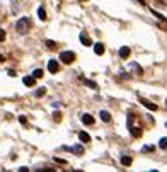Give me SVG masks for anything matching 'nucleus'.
<instances>
[{"instance_id": "1", "label": "nucleus", "mask_w": 167, "mask_h": 172, "mask_svg": "<svg viewBox=\"0 0 167 172\" xmlns=\"http://www.w3.org/2000/svg\"><path fill=\"white\" fill-rule=\"evenodd\" d=\"M16 29H17L19 34L29 33V29H31V19H29V17H20V19L16 22Z\"/></svg>"}, {"instance_id": "2", "label": "nucleus", "mask_w": 167, "mask_h": 172, "mask_svg": "<svg viewBox=\"0 0 167 172\" xmlns=\"http://www.w3.org/2000/svg\"><path fill=\"white\" fill-rule=\"evenodd\" d=\"M60 60H61L63 63L70 65V63L75 61V53L74 51H61V53H60Z\"/></svg>"}, {"instance_id": "3", "label": "nucleus", "mask_w": 167, "mask_h": 172, "mask_svg": "<svg viewBox=\"0 0 167 172\" xmlns=\"http://www.w3.org/2000/svg\"><path fill=\"white\" fill-rule=\"evenodd\" d=\"M48 70H50L51 73H56V72L60 70V63H58L56 60H50V61H48Z\"/></svg>"}, {"instance_id": "4", "label": "nucleus", "mask_w": 167, "mask_h": 172, "mask_svg": "<svg viewBox=\"0 0 167 172\" xmlns=\"http://www.w3.org/2000/svg\"><path fill=\"white\" fill-rule=\"evenodd\" d=\"M63 148L74 152L75 155H84V147H82V145H74V147H70V148H68V147H63Z\"/></svg>"}, {"instance_id": "5", "label": "nucleus", "mask_w": 167, "mask_h": 172, "mask_svg": "<svg viewBox=\"0 0 167 172\" xmlns=\"http://www.w3.org/2000/svg\"><path fill=\"white\" fill-rule=\"evenodd\" d=\"M140 102L147 107V109H150V111H157V104H153V102H150V101H147V99H143V97H140Z\"/></svg>"}, {"instance_id": "6", "label": "nucleus", "mask_w": 167, "mask_h": 172, "mask_svg": "<svg viewBox=\"0 0 167 172\" xmlns=\"http://www.w3.org/2000/svg\"><path fill=\"white\" fill-rule=\"evenodd\" d=\"M80 119H82V123L84 124H94V116H91V114H87V113H84V114L80 116Z\"/></svg>"}, {"instance_id": "7", "label": "nucleus", "mask_w": 167, "mask_h": 172, "mask_svg": "<svg viewBox=\"0 0 167 172\" xmlns=\"http://www.w3.org/2000/svg\"><path fill=\"white\" fill-rule=\"evenodd\" d=\"M78 39H80V43H82V44H85V46H91V44H92V39L89 38L85 33H80Z\"/></svg>"}, {"instance_id": "8", "label": "nucleus", "mask_w": 167, "mask_h": 172, "mask_svg": "<svg viewBox=\"0 0 167 172\" xmlns=\"http://www.w3.org/2000/svg\"><path fill=\"white\" fill-rule=\"evenodd\" d=\"M22 82H24V85H27V87H33L34 84H36V78L33 75H27V77H24L22 78Z\"/></svg>"}, {"instance_id": "9", "label": "nucleus", "mask_w": 167, "mask_h": 172, "mask_svg": "<svg viewBox=\"0 0 167 172\" xmlns=\"http://www.w3.org/2000/svg\"><path fill=\"white\" fill-rule=\"evenodd\" d=\"M99 118H101L104 123H109V121H111V114H109L108 111H104V109H102V111H99Z\"/></svg>"}, {"instance_id": "10", "label": "nucleus", "mask_w": 167, "mask_h": 172, "mask_svg": "<svg viewBox=\"0 0 167 172\" xmlns=\"http://www.w3.org/2000/svg\"><path fill=\"white\" fill-rule=\"evenodd\" d=\"M94 53H95V55H102V53H104V44H102V43L94 44Z\"/></svg>"}, {"instance_id": "11", "label": "nucleus", "mask_w": 167, "mask_h": 172, "mask_svg": "<svg viewBox=\"0 0 167 172\" xmlns=\"http://www.w3.org/2000/svg\"><path fill=\"white\" fill-rule=\"evenodd\" d=\"M78 138H80V141H84V143H89V141H91V135L85 133V131H80V133H78Z\"/></svg>"}, {"instance_id": "12", "label": "nucleus", "mask_w": 167, "mask_h": 172, "mask_svg": "<svg viewBox=\"0 0 167 172\" xmlns=\"http://www.w3.org/2000/svg\"><path fill=\"white\" fill-rule=\"evenodd\" d=\"M119 56L123 58V60H125V58H128V56H130V48H128V46H123V48L119 50Z\"/></svg>"}, {"instance_id": "13", "label": "nucleus", "mask_w": 167, "mask_h": 172, "mask_svg": "<svg viewBox=\"0 0 167 172\" xmlns=\"http://www.w3.org/2000/svg\"><path fill=\"white\" fill-rule=\"evenodd\" d=\"M131 162H133V158L128 157V155H123V157H121V164H123V165L128 167V165H131Z\"/></svg>"}, {"instance_id": "14", "label": "nucleus", "mask_w": 167, "mask_h": 172, "mask_svg": "<svg viewBox=\"0 0 167 172\" xmlns=\"http://www.w3.org/2000/svg\"><path fill=\"white\" fill-rule=\"evenodd\" d=\"M131 68H133V70H135V72L138 73V75H142V73H143V68H142V67H140L138 63H135V61L131 63Z\"/></svg>"}, {"instance_id": "15", "label": "nucleus", "mask_w": 167, "mask_h": 172, "mask_svg": "<svg viewBox=\"0 0 167 172\" xmlns=\"http://www.w3.org/2000/svg\"><path fill=\"white\" fill-rule=\"evenodd\" d=\"M130 131H131V135H133L135 138H138V136H142V130H140L138 126H133V128H131Z\"/></svg>"}, {"instance_id": "16", "label": "nucleus", "mask_w": 167, "mask_h": 172, "mask_svg": "<svg viewBox=\"0 0 167 172\" xmlns=\"http://www.w3.org/2000/svg\"><path fill=\"white\" fill-rule=\"evenodd\" d=\"M82 80H84V84H85V85H89L91 89H97V84H95L94 80H89V78H82Z\"/></svg>"}, {"instance_id": "17", "label": "nucleus", "mask_w": 167, "mask_h": 172, "mask_svg": "<svg viewBox=\"0 0 167 172\" xmlns=\"http://www.w3.org/2000/svg\"><path fill=\"white\" fill-rule=\"evenodd\" d=\"M37 16H39V19H41V20L46 19V12H44V9H43V7H39V9H37Z\"/></svg>"}, {"instance_id": "18", "label": "nucleus", "mask_w": 167, "mask_h": 172, "mask_svg": "<svg viewBox=\"0 0 167 172\" xmlns=\"http://www.w3.org/2000/svg\"><path fill=\"white\" fill-rule=\"evenodd\" d=\"M44 44H46L50 50H55V48H56V43H55V41H51V39H46V41H44Z\"/></svg>"}, {"instance_id": "19", "label": "nucleus", "mask_w": 167, "mask_h": 172, "mask_svg": "<svg viewBox=\"0 0 167 172\" xmlns=\"http://www.w3.org/2000/svg\"><path fill=\"white\" fill-rule=\"evenodd\" d=\"M44 94H46V89H44V87H39L36 92H34V96L36 97H41V96H44Z\"/></svg>"}, {"instance_id": "20", "label": "nucleus", "mask_w": 167, "mask_h": 172, "mask_svg": "<svg viewBox=\"0 0 167 172\" xmlns=\"http://www.w3.org/2000/svg\"><path fill=\"white\" fill-rule=\"evenodd\" d=\"M159 147H160L162 150H167V138H160V141H159Z\"/></svg>"}, {"instance_id": "21", "label": "nucleus", "mask_w": 167, "mask_h": 172, "mask_svg": "<svg viewBox=\"0 0 167 172\" xmlns=\"http://www.w3.org/2000/svg\"><path fill=\"white\" fill-rule=\"evenodd\" d=\"M33 77H34V78H41V77H43V70H41V68H36V70L33 72Z\"/></svg>"}, {"instance_id": "22", "label": "nucleus", "mask_w": 167, "mask_h": 172, "mask_svg": "<svg viewBox=\"0 0 167 172\" xmlns=\"http://www.w3.org/2000/svg\"><path fill=\"white\" fill-rule=\"evenodd\" d=\"M152 14H153V16H155V17H157V19H159V20H167V19H166V16H162V14H159L157 10H152Z\"/></svg>"}, {"instance_id": "23", "label": "nucleus", "mask_w": 167, "mask_h": 172, "mask_svg": "<svg viewBox=\"0 0 167 172\" xmlns=\"http://www.w3.org/2000/svg\"><path fill=\"white\" fill-rule=\"evenodd\" d=\"M133 128V116L128 114V130H131Z\"/></svg>"}, {"instance_id": "24", "label": "nucleus", "mask_w": 167, "mask_h": 172, "mask_svg": "<svg viewBox=\"0 0 167 172\" xmlns=\"http://www.w3.org/2000/svg\"><path fill=\"white\" fill-rule=\"evenodd\" d=\"M155 150V147H152V145H147V147H143V152H153Z\"/></svg>"}, {"instance_id": "25", "label": "nucleus", "mask_w": 167, "mask_h": 172, "mask_svg": "<svg viewBox=\"0 0 167 172\" xmlns=\"http://www.w3.org/2000/svg\"><path fill=\"white\" fill-rule=\"evenodd\" d=\"M26 121H27V119H26V116H19V123H22V124H26Z\"/></svg>"}, {"instance_id": "26", "label": "nucleus", "mask_w": 167, "mask_h": 172, "mask_svg": "<svg viewBox=\"0 0 167 172\" xmlns=\"http://www.w3.org/2000/svg\"><path fill=\"white\" fill-rule=\"evenodd\" d=\"M3 39H5V31L0 29V41H3Z\"/></svg>"}, {"instance_id": "27", "label": "nucleus", "mask_w": 167, "mask_h": 172, "mask_svg": "<svg viewBox=\"0 0 167 172\" xmlns=\"http://www.w3.org/2000/svg\"><path fill=\"white\" fill-rule=\"evenodd\" d=\"M55 162H58V164H65V160H63V158H56V157H55Z\"/></svg>"}, {"instance_id": "28", "label": "nucleus", "mask_w": 167, "mask_h": 172, "mask_svg": "<svg viewBox=\"0 0 167 172\" xmlns=\"http://www.w3.org/2000/svg\"><path fill=\"white\" fill-rule=\"evenodd\" d=\"M19 172H29V169H26V167H20V169H19Z\"/></svg>"}, {"instance_id": "29", "label": "nucleus", "mask_w": 167, "mask_h": 172, "mask_svg": "<svg viewBox=\"0 0 167 172\" xmlns=\"http://www.w3.org/2000/svg\"><path fill=\"white\" fill-rule=\"evenodd\" d=\"M36 172H48V167H46V169H37Z\"/></svg>"}, {"instance_id": "30", "label": "nucleus", "mask_w": 167, "mask_h": 172, "mask_svg": "<svg viewBox=\"0 0 167 172\" xmlns=\"http://www.w3.org/2000/svg\"><path fill=\"white\" fill-rule=\"evenodd\" d=\"M3 60H5V58H3V55H0V61H3Z\"/></svg>"}, {"instance_id": "31", "label": "nucleus", "mask_w": 167, "mask_h": 172, "mask_svg": "<svg viewBox=\"0 0 167 172\" xmlns=\"http://www.w3.org/2000/svg\"><path fill=\"white\" fill-rule=\"evenodd\" d=\"M48 172H56L55 169H48Z\"/></svg>"}, {"instance_id": "32", "label": "nucleus", "mask_w": 167, "mask_h": 172, "mask_svg": "<svg viewBox=\"0 0 167 172\" xmlns=\"http://www.w3.org/2000/svg\"><path fill=\"white\" fill-rule=\"evenodd\" d=\"M150 172H159V171H150Z\"/></svg>"}, {"instance_id": "33", "label": "nucleus", "mask_w": 167, "mask_h": 172, "mask_svg": "<svg viewBox=\"0 0 167 172\" xmlns=\"http://www.w3.org/2000/svg\"><path fill=\"white\" fill-rule=\"evenodd\" d=\"M72 172H80V171H72Z\"/></svg>"}, {"instance_id": "34", "label": "nucleus", "mask_w": 167, "mask_h": 172, "mask_svg": "<svg viewBox=\"0 0 167 172\" xmlns=\"http://www.w3.org/2000/svg\"><path fill=\"white\" fill-rule=\"evenodd\" d=\"M166 106H167V101H166Z\"/></svg>"}]
</instances>
